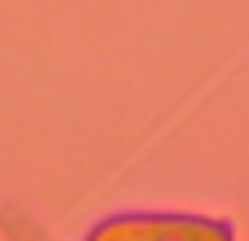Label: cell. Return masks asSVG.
Masks as SVG:
<instances>
[{
  "label": "cell",
  "mask_w": 249,
  "mask_h": 241,
  "mask_svg": "<svg viewBox=\"0 0 249 241\" xmlns=\"http://www.w3.org/2000/svg\"><path fill=\"white\" fill-rule=\"evenodd\" d=\"M88 241H232V233L201 215H118Z\"/></svg>",
  "instance_id": "cell-1"
}]
</instances>
